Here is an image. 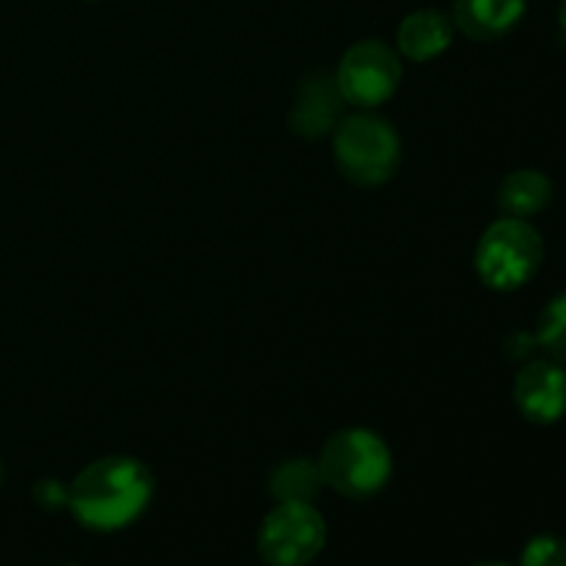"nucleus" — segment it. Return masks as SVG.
I'll return each mask as SVG.
<instances>
[{
	"mask_svg": "<svg viewBox=\"0 0 566 566\" xmlns=\"http://www.w3.org/2000/svg\"><path fill=\"white\" fill-rule=\"evenodd\" d=\"M528 11V0H457L453 25L475 42L506 36Z\"/></svg>",
	"mask_w": 566,
	"mask_h": 566,
	"instance_id": "9",
	"label": "nucleus"
},
{
	"mask_svg": "<svg viewBox=\"0 0 566 566\" xmlns=\"http://www.w3.org/2000/svg\"><path fill=\"white\" fill-rule=\"evenodd\" d=\"M66 566H77V564H66Z\"/></svg>",
	"mask_w": 566,
	"mask_h": 566,
	"instance_id": "19",
	"label": "nucleus"
},
{
	"mask_svg": "<svg viewBox=\"0 0 566 566\" xmlns=\"http://www.w3.org/2000/svg\"><path fill=\"white\" fill-rule=\"evenodd\" d=\"M473 566H509V564H501V562H481V564H473Z\"/></svg>",
	"mask_w": 566,
	"mask_h": 566,
	"instance_id": "17",
	"label": "nucleus"
},
{
	"mask_svg": "<svg viewBox=\"0 0 566 566\" xmlns=\"http://www.w3.org/2000/svg\"><path fill=\"white\" fill-rule=\"evenodd\" d=\"M558 22H562V28L566 33V0H562V6H558Z\"/></svg>",
	"mask_w": 566,
	"mask_h": 566,
	"instance_id": "16",
	"label": "nucleus"
},
{
	"mask_svg": "<svg viewBox=\"0 0 566 566\" xmlns=\"http://www.w3.org/2000/svg\"><path fill=\"white\" fill-rule=\"evenodd\" d=\"M514 403L525 420L551 426L566 415V370L553 359H534L514 379Z\"/></svg>",
	"mask_w": 566,
	"mask_h": 566,
	"instance_id": "7",
	"label": "nucleus"
},
{
	"mask_svg": "<svg viewBox=\"0 0 566 566\" xmlns=\"http://www.w3.org/2000/svg\"><path fill=\"white\" fill-rule=\"evenodd\" d=\"M153 495L155 479L147 464L133 457H103L72 479L66 506L83 528L114 534L136 523Z\"/></svg>",
	"mask_w": 566,
	"mask_h": 566,
	"instance_id": "1",
	"label": "nucleus"
},
{
	"mask_svg": "<svg viewBox=\"0 0 566 566\" xmlns=\"http://www.w3.org/2000/svg\"><path fill=\"white\" fill-rule=\"evenodd\" d=\"M335 164L357 186H381L401 164V138L390 122L376 114L340 116L335 127Z\"/></svg>",
	"mask_w": 566,
	"mask_h": 566,
	"instance_id": "3",
	"label": "nucleus"
},
{
	"mask_svg": "<svg viewBox=\"0 0 566 566\" xmlns=\"http://www.w3.org/2000/svg\"><path fill=\"white\" fill-rule=\"evenodd\" d=\"M324 545L326 523L313 503H276L258 531V553L269 566H307Z\"/></svg>",
	"mask_w": 566,
	"mask_h": 566,
	"instance_id": "5",
	"label": "nucleus"
},
{
	"mask_svg": "<svg viewBox=\"0 0 566 566\" xmlns=\"http://www.w3.org/2000/svg\"><path fill=\"white\" fill-rule=\"evenodd\" d=\"M520 566H566V542L553 534L534 536L520 556Z\"/></svg>",
	"mask_w": 566,
	"mask_h": 566,
	"instance_id": "14",
	"label": "nucleus"
},
{
	"mask_svg": "<svg viewBox=\"0 0 566 566\" xmlns=\"http://www.w3.org/2000/svg\"><path fill=\"white\" fill-rule=\"evenodd\" d=\"M553 182L551 177L536 169H517L501 182L497 205L512 219H528L551 205Z\"/></svg>",
	"mask_w": 566,
	"mask_h": 566,
	"instance_id": "11",
	"label": "nucleus"
},
{
	"mask_svg": "<svg viewBox=\"0 0 566 566\" xmlns=\"http://www.w3.org/2000/svg\"><path fill=\"white\" fill-rule=\"evenodd\" d=\"M453 20L448 14L437 9H420L412 11L409 17H403V22L398 25V50H401L407 59L426 61L437 59V55L446 53L453 42Z\"/></svg>",
	"mask_w": 566,
	"mask_h": 566,
	"instance_id": "10",
	"label": "nucleus"
},
{
	"mask_svg": "<svg viewBox=\"0 0 566 566\" xmlns=\"http://www.w3.org/2000/svg\"><path fill=\"white\" fill-rule=\"evenodd\" d=\"M0 484H3V462H0Z\"/></svg>",
	"mask_w": 566,
	"mask_h": 566,
	"instance_id": "18",
	"label": "nucleus"
},
{
	"mask_svg": "<svg viewBox=\"0 0 566 566\" xmlns=\"http://www.w3.org/2000/svg\"><path fill=\"white\" fill-rule=\"evenodd\" d=\"M545 258L542 235L525 219L495 221L486 227L475 249V271L492 291H517L534 280Z\"/></svg>",
	"mask_w": 566,
	"mask_h": 566,
	"instance_id": "4",
	"label": "nucleus"
},
{
	"mask_svg": "<svg viewBox=\"0 0 566 566\" xmlns=\"http://www.w3.org/2000/svg\"><path fill=\"white\" fill-rule=\"evenodd\" d=\"M536 343L545 348L553 363L566 365V293L553 298L539 315L536 326Z\"/></svg>",
	"mask_w": 566,
	"mask_h": 566,
	"instance_id": "13",
	"label": "nucleus"
},
{
	"mask_svg": "<svg viewBox=\"0 0 566 566\" xmlns=\"http://www.w3.org/2000/svg\"><path fill=\"white\" fill-rule=\"evenodd\" d=\"M318 470L324 484L340 495L365 501L387 486L392 475V453L370 429H343L326 440Z\"/></svg>",
	"mask_w": 566,
	"mask_h": 566,
	"instance_id": "2",
	"label": "nucleus"
},
{
	"mask_svg": "<svg viewBox=\"0 0 566 566\" xmlns=\"http://www.w3.org/2000/svg\"><path fill=\"white\" fill-rule=\"evenodd\" d=\"M321 484H324V479H321L318 462H310V459H287L271 475V495L280 503H313Z\"/></svg>",
	"mask_w": 566,
	"mask_h": 566,
	"instance_id": "12",
	"label": "nucleus"
},
{
	"mask_svg": "<svg viewBox=\"0 0 566 566\" xmlns=\"http://www.w3.org/2000/svg\"><path fill=\"white\" fill-rule=\"evenodd\" d=\"M340 105L343 97L335 86V77L329 75H313L302 83L298 97L291 111V127L293 133L304 138L326 136L340 122Z\"/></svg>",
	"mask_w": 566,
	"mask_h": 566,
	"instance_id": "8",
	"label": "nucleus"
},
{
	"mask_svg": "<svg viewBox=\"0 0 566 566\" xmlns=\"http://www.w3.org/2000/svg\"><path fill=\"white\" fill-rule=\"evenodd\" d=\"M401 59L381 39H363L343 53L335 72V86L343 103L370 111L387 103L401 83Z\"/></svg>",
	"mask_w": 566,
	"mask_h": 566,
	"instance_id": "6",
	"label": "nucleus"
},
{
	"mask_svg": "<svg viewBox=\"0 0 566 566\" xmlns=\"http://www.w3.org/2000/svg\"><path fill=\"white\" fill-rule=\"evenodd\" d=\"M33 497H36V503L42 509H48V512H55V509L66 506V497H70V486L59 484L55 479H44V481H39L36 486H33Z\"/></svg>",
	"mask_w": 566,
	"mask_h": 566,
	"instance_id": "15",
	"label": "nucleus"
}]
</instances>
